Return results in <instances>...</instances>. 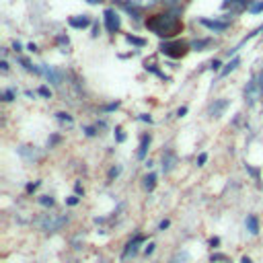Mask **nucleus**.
I'll return each instance as SVG.
<instances>
[{
  "label": "nucleus",
  "instance_id": "0eeeda50",
  "mask_svg": "<svg viewBox=\"0 0 263 263\" xmlns=\"http://www.w3.org/2000/svg\"><path fill=\"white\" fill-rule=\"evenodd\" d=\"M39 66H41V74L46 76L52 84H56V86L62 84V80H64V72L62 70H56V68H52V66H48V64H39Z\"/></svg>",
  "mask_w": 263,
  "mask_h": 263
},
{
  "label": "nucleus",
  "instance_id": "cd10ccee",
  "mask_svg": "<svg viewBox=\"0 0 263 263\" xmlns=\"http://www.w3.org/2000/svg\"><path fill=\"white\" fill-rule=\"evenodd\" d=\"M84 134L89 136V138H93V136H97V127L95 125H89V127H84Z\"/></svg>",
  "mask_w": 263,
  "mask_h": 263
},
{
  "label": "nucleus",
  "instance_id": "49530a36",
  "mask_svg": "<svg viewBox=\"0 0 263 263\" xmlns=\"http://www.w3.org/2000/svg\"><path fill=\"white\" fill-rule=\"evenodd\" d=\"M13 48H15L17 52H21V43H19V41H15V43H13Z\"/></svg>",
  "mask_w": 263,
  "mask_h": 263
},
{
  "label": "nucleus",
  "instance_id": "bb28decb",
  "mask_svg": "<svg viewBox=\"0 0 263 263\" xmlns=\"http://www.w3.org/2000/svg\"><path fill=\"white\" fill-rule=\"evenodd\" d=\"M39 95L46 97V99H52V91L48 89V86H39Z\"/></svg>",
  "mask_w": 263,
  "mask_h": 263
},
{
  "label": "nucleus",
  "instance_id": "2eb2a0df",
  "mask_svg": "<svg viewBox=\"0 0 263 263\" xmlns=\"http://www.w3.org/2000/svg\"><path fill=\"white\" fill-rule=\"evenodd\" d=\"M212 46V39H193L191 43H189V48L193 50V52H204L206 48H210Z\"/></svg>",
  "mask_w": 263,
  "mask_h": 263
},
{
  "label": "nucleus",
  "instance_id": "412c9836",
  "mask_svg": "<svg viewBox=\"0 0 263 263\" xmlns=\"http://www.w3.org/2000/svg\"><path fill=\"white\" fill-rule=\"evenodd\" d=\"M144 68H146L148 72H152V74H157V76H161V78H163V80H167V82L171 80V78H169V76H167L165 72H161V70L157 68V66H155V64H148V62H146V66H144Z\"/></svg>",
  "mask_w": 263,
  "mask_h": 263
},
{
  "label": "nucleus",
  "instance_id": "a878e982",
  "mask_svg": "<svg viewBox=\"0 0 263 263\" xmlns=\"http://www.w3.org/2000/svg\"><path fill=\"white\" fill-rule=\"evenodd\" d=\"M56 117H58L60 121H66V123H72V115H70V113H64V111H58V113H56Z\"/></svg>",
  "mask_w": 263,
  "mask_h": 263
},
{
  "label": "nucleus",
  "instance_id": "6ab92c4d",
  "mask_svg": "<svg viewBox=\"0 0 263 263\" xmlns=\"http://www.w3.org/2000/svg\"><path fill=\"white\" fill-rule=\"evenodd\" d=\"M238 64H240V58H232V60L226 64V68H224V70H220V76H228L232 70H236V68H238Z\"/></svg>",
  "mask_w": 263,
  "mask_h": 263
},
{
  "label": "nucleus",
  "instance_id": "1a4fd4ad",
  "mask_svg": "<svg viewBox=\"0 0 263 263\" xmlns=\"http://www.w3.org/2000/svg\"><path fill=\"white\" fill-rule=\"evenodd\" d=\"M228 105H230L228 99H216V101L210 105V109H208V115H210V117H220V115H224V111L228 109Z\"/></svg>",
  "mask_w": 263,
  "mask_h": 263
},
{
  "label": "nucleus",
  "instance_id": "9d476101",
  "mask_svg": "<svg viewBox=\"0 0 263 263\" xmlns=\"http://www.w3.org/2000/svg\"><path fill=\"white\" fill-rule=\"evenodd\" d=\"M17 152L23 157L27 163H33V161H39L41 159V152L35 148V146H19Z\"/></svg>",
  "mask_w": 263,
  "mask_h": 263
},
{
  "label": "nucleus",
  "instance_id": "ddd939ff",
  "mask_svg": "<svg viewBox=\"0 0 263 263\" xmlns=\"http://www.w3.org/2000/svg\"><path fill=\"white\" fill-rule=\"evenodd\" d=\"M253 3V0H224V5H222V9H232V11H245L249 5Z\"/></svg>",
  "mask_w": 263,
  "mask_h": 263
},
{
  "label": "nucleus",
  "instance_id": "a211bd4d",
  "mask_svg": "<svg viewBox=\"0 0 263 263\" xmlns=\"http://www.w3.org/2000/svg\"><path fill=\"white\" fill-rule=\"evenodd\" d=\"M142 185H144L146 191H152V189L157 187V175H155V173H148L146 177L142 179Z\"/></svg>",
  "mask_w": 263,
  "mask_h": 263
},
{
  "label": "nucleus",
  "instance_id": "473e14b6",
  "mask_svg": "<svg viewBox=\"0 0 263 263\" xmlns=\"http://www.w3.org/2000/svg\"><path fill=\"white\" fill-rule=\"evenodd\" d=\"M155 247H157L155 243H148V247L144 249V255H146V257H148V255H152V253H155Z\"/></svg>",
  "mask_w": 263,
  "mask_h": 263
},
{
  "label": "nucleus",
  "instance_id": "39448f33",
  "mask_svg": "<svg viewBox=\"0 0 263 263\" xmlns=\"http://www.w3.org/2000/svg\"><path fill=\"white\" fill-rule=\"evenodd\" d=\"M200 23L214 33H222L230 27V21H224V19H200Z\"/></svg>",
  "mask_w": 263,
  "mask_h": 263
},
{
  "label": "nucleus",
  "instance_id": "9b49d317",
  "mask_svg": "<svg viewBox=\"0 0 263 263\" xmlns=\"http://www.w3.org/2000/svg\"><path fill=\"white\" fill-rule=\"evenodd\" d=\"M91 17L89 15H76V17H70L68 19V25L72 29H86V27H91Z\"/></svg>",
  "mask_w": 263,
  "mask_h": 263
},
{
  "label": "nucleus",
  "instance_id": "f3484780",
  "mask_svg": "<svg viewBox=\"0 0 263 263\" xmlns=\"http://www.w3.org/2000/svg\"><path fill=\"white\" fill-rule=\"evenodd\" d=\"M150 142H152V138H150L148 134H144V136H142V140H140V148H138V159H140V161L146 157V152H148V146H150Z\"/></svg>",
  "mask_w": 263,
  "mask_h": 263
},
{
  "label": "nucleus",
  "instance_id": "b1692460",
  "mask_svg": "<svg viewBox=\"0 0 263 263\" xmlns=\"http://www.w3.org/2000/svg\"><path fill=\"white\" fill-rule=\"evenodd\" d=\"M187 259H189V255H187V253L183 251V253H177V255H175V257H173V259L169 261V263H185Z\"/></svg>",
  "mask_w": 263,
  "mask_h": 263
},
{
  "label": "nucleus",
  "instance_id": "6e6552de",
  "mask_svg": "<svg viewBox=\"0 0 263 263\" xmlns=\"http://www.w3.org/2000/svg\"><path fill=\"white\" fill-rule=\"evenodd\" d=\"M142 243H144V236H142V234H136L132 240H127V245H125V249H123V253H121V259L125 261V259H129V257H134V255L138 253V249H140Z\"/></svg>",
  "mask_w": 263,
  "mask_h": 263
},
{
  "label": "nucleus",
  "instance_id": "e433bc0d",
  "mask_svg": "<svg viewBox=\"0 0 263 263\" xmlns=\"http://www.w3.org/2000/svg\"><path fill=\"white\" fill-rule=\"evenodd\" d=\"M138 119H140V121H148V123H152V117H150V115H146V113L138 115Z\"/></svg>",
  "mask_w": 263,
  "mask_h": 263
},
{
  "label": "nucleus",
  "instance_id": "7c9ffc66",
  "mask_svg": "<svg viewBox=\"0 0 263 263\" xmlns=\"http://www.w3.org/2000/svg\"><path fill=\"white\" fill-rule=\"evenodd\" d=\"M115 140H117V142H123V140H125V134L121 132V127L115 129Z\"/></svg>",
  "mask_w": 263,
  "mask_h": 263
},
{
  "label": "nucleus",
  "instance_id": "4be33fe9",
  "mask_svg": "<svg viewBox=\"0 0 263 263\" xmlns=\"http://www.w3.org/2000/svg\"><path fill=\"white\" fill-rule=\"evenodd\" d=\"M39 204L46 206V208H52V206H54V197H52V195H41V197H39Z\"/></svg>",
  "mask_w": 263,
  "mask_h": 263
},
{
  "label": "nucleus",
  "instance_id": "f8f14e48",
  "mask_svg": "<svg viewBox=\"0 0 263 263\" xmlns=\"http://www.w3.org/2000/svg\"><path fill=\"white\" fill-rule=\"evenodd\" d=\"M177 165V157H175V152L171 150H165L163 152V173H171Z\"/></svg>",
  "mask_w": 263,
  "mask_h": 263
},
{
  "label": "nucleus",
  "instance_id": "aec40b11",
  "mask_svg": "<svg viewBox=\"0 0 263 263\" xmlns=\"http://www.w3.org/2000/svg\"><path fill=\"white\" fill-rule=\"evenodd\" d=\"M125 41L132 43V46H136V48H144V46H146V39L136 37V35H125Z\"/></svg>",
  "mask_w": 263,
  "mask_h": 263
},
{
  "label": "nucleus",
  "instance_id": "5701e85b",
  "mask_svg": "<svg viewBox=\"0 0 263 263\" xmlns=\"http://www.w3.org/2000/svg\"><path fill=\"white\" fill-rule=\"evenodd\" d=\"M13 99H17V91H15V89H7V91L3 93V101L9 103V101H13Z\"/></svg>",
  "mask_w": 263,
  "mask_h": 263
},
{
  "label": "nucleus",
  "instance_id": "c03bdc74",
  "mask_svg": "<svg viewBox=\"0 0 263 263\" xmlns=\"http://www.w3.org/2000/svg\"><path fill=\"white\" fill-rule=\"evenodd\" d=\"M210 245H212V247H218V245H220V240H218V238H212Z\"/></svg>",
  "mask_w": 263,
  "mask_h": 263
},
{
  "label": "nucleus",
  "instance_id": "4c0bfd02",
  "mask_svg": "<svg viewBox=\"0 0 263 263\" xmlns=\"http://www.w3.org/2000/svg\"><path fill=\"white\" fill-rule=\"evenodd\" d=\"M37 187H39V181H37V183H29V185H27V191H29V193H33Z\"/></svg>",
  "mask_w": 263,
  "mask_h": 263
},
{
  "label": "nucleus",
  "instance_id": "7ed1b4c3",
  "mask_svg": "<svg viewBox=\"0 0 263 263\" xmlns=\"http://www.w3.org/2000/svg\"><path fill=\"white\" fill-rule=\"evenodd\" d=\"M161 54L169 56V58H181L185 54V43L179 39H167L161 43Z\"/></svg>",
  "mask_w": 263,
  "mask_h": 263
},
{
  "label": "nucleus",
  "instance_id": "4468645a",
  "mask_svg": "<svg viewBox=\"0 0 263 263\" xmlns=\"http://www.w3.org/2000/svg\"><path fill=\"white\" fill-rule=\"evenodd\" d=\"M125 3H129L132 7L144 11V9H155V7L161 3V0H125Z\"/></svg>",
  "mask_w": 263,
  "mask_h": 263
},
{
  "label": "nucleus",
  "instance_id": "37998d69",
  "mask_svg": "<svg viewBox=\"0 0 263 263\" xmlns=\"http://www.w3.org/2000/svg\"><path fill=\"white\" fill-rule=\"evenodd\" d=\"M58 41H60V43H66V46L70 43V41H68V37H64V35H60V37H58Z\"/></svg>",
  "mask_w": 263,
  "mask_h": 263
},
{
  "label": "nucleus",
  "instance_id": "f704fd0d",
  "mask_svg": "<svg viewBox=\"0 0 263 263\" xmlns=\"http://www.w3.org/2000/svg\"><path fill=\"white\" fill-rule=\"evenodd\" d=\"M117 107H119V101H115V103H111V105H107L105 111H113V109H117Z\"/></svg>",
  "mask_w": 263,
  "mask_h": 263
},
{
  "label": "nucleus",
  "instance_id": "c9c22d12",
  "mask_svg": "<svg viewBox=\"0 0 263 263\" xmlns=\"http://www.w3.org/2000/svg\"><path fill=\"white\" fill-rule=\"evenodd\" d=\"M0 70H3V72H9V62H7V60L0 62Z\"/></svg>",
  "mask_w": 263,
  "mask_h": 263
},
{
  "label": "nucleus",
  "instance_id": "de8ad7c7",
  "mask_svg": "<svg viewBox=\"0 0 263 263\" xmlns=\"http://www.w3.org/2000/svg\"><path fill=\"white\" fill-rule=\"evenodd\" d=\"M97 35H99V25L93 27V37H97Z\"/></svg>",
  "mask_w": 263,
  "mask_h": 263
},
{
  "label": "nucleus",
  "instance_id": "09e8293b",
  "mask_svg": "<svg viewBox=\"0 0 263 263\" xmlns=\"http://www.w3.org/2000/svg\"><path fill=\"white\" fill-rule=\"evenodd\" d=\"M76 193H78V195H80V193H84V191H82V185H80V183H76Z\"/></svg>",
  "mask_w": 263,
  "mask_h": 263
},
{
  "label": "nucleus",
  "instance_id": "2f4dec72",
  "mask_svg": "<svg viewBox=\"0 0 263 263\" xmlns=\"http://www.w3.org/2000/svg\"><path fill=\"white\" fill-rule=\"evenodd\" d=\"M66 204H68V206H76V204H78V197H76V195L66 197Z\"/></svg>",
  "mask_w": 263,
  "mask_h": 263
},
{
  "label": "nucleus",
  "instance_id": "8fccbe9b",
  "mask_svg": "<svg viewBox=\"0 0 263 263\" xmlns=\"http://www.w3.org/2000/svg\"><path fill=\"white\" fill-rule=\"evenodd\" d=\"M240 263H253V261L249 257H243V259H240Z\"/></svg>",
  "mask_w": 263,
  "mask_h": 263
},
{
  "label": "nucleus",
  "instance_id": "c85d7f7f",
  "mask_svg": "<svg viewBox=\"0 0 263 263\" xmlns=\"http://www.w3.org/2000/svg\"><path fill=\"white\" fill-rule=\"evenodd\" d=\"M119 173H121V167H113L111 171H109V181H111V179H115Z\"/></svg>",
  "mask_w": 263,
  "mask_h": 263
},
{
  "label": "nucleus",
  "instance_id": "20e7f679",
  "mask_svg": "<svg viewBox=\"0 0 263 263\" xmlns=\"http://www.w3.org/2000/svg\"><path fill=\"white\" fill-rule=\"evenodd\" d=\"M103 21H105V29L109 33H117L121 29V17L115 9H107L103 13Z\"/></svg>",
  "mask_w": 263,
  "mask_h": 263
},
{
  "label": "nucleus",
  "instance_id": "c756f323",
  "mask_svg": "<svg viewBox=\"0 0 263 263\" xmlns=\"http://www.w3.org/2000/svg\"><path fill=\"white\" fill-rule=\"evenodd\" d=\"M161 3H163L165 7H169V9H173V7L179 5V0H161Z\"/></svg>",
  "mask_w": 263,
  "mask_h": 263
},
{
  "label": "nucleus",
  "instance_id": "72a5a7b5",
  "mask_svg": "<svg viewBox=\"0 0 263 263\" xmlns=\"http://www.w3.org/2000/svg\"><path fill=\"white\" fill-rule=\"evenodd\" d=\"M220 66H222V62H220V60H212L210 68H212V70H220Z\"/></svg>",
  "mask_w": 263,
  "mask_h": 263
},
{
  "label": "nucleus",
  "instance_id": "58836bf2",
  "mask_svg": "<svg viewBox=\"0 0 263 263\" xmlns=\"http://www.w3.org/2000/svg\"><path fill=\"white\" fill-rule=\"evenodd\" d=\"M169 226H171V222H169V220H163V222L159 224V230H167Z\"/></svg>",
  "mask_w": 263,
  "mask_h": 263
},
{
  "label": "nucleus",
  "instance_id": "f257e3e1",
  "mask_svg": "<svg viewBox=\"0 0 263 263\" xmlns=\"http://www.w3.org/2000/svg\"><path fill=\"white\" fill-rule=\"evenodd\" d=\"M146 29L157 33L159 37H173L183 29V25H181L177 13H159V15H152L150 19H146Z\"/></svg>",
  "mask_w": 263,
  "mask_h": 263
},
{
  "label": "nucleus",
  "instance_id": "393cba45",
  "mask_svg": "<svg viewBox=\"0 0 263 263\" xmlns=\"http://www.w3.org/2000/svg\"><path fill=\"white\" fill-rule=\"evenodd\" d=\"M249 13H251V15H259V13H263V0H261V3H253V5L249 7Z\"/></svg>",
  "mask_w": 263,
  "mask_h": 263
},
{
  "label": "nucleus",
  "instance_id": "3c124183",
  "mask_svg": "<svg viewBox=\"0 0 263 263\" xmlns=\"http://www.w3.org/2000/svg\"><path fill=\"white\" fill-rule=\"evenodd\" d=\"M86 3H89V5H99L101 0H86Z\"/></svg>",
  "mask_w": 263,
  "mask_h": 263
},
{
  "label": "nucleus",
  "instance_id": "ea45409f",
  "mask_svg": "<svg viewBox=\"0 0 263 263\" xmlns=\"http://www.w3.org/2000/svg\"><path fill=\"white\" fill-rule=\"evenodd\" d=\"M206 161H208V155H200V159H197V165H200V167H202V165H204Z\"/></svg>",
  "mask_w": 263,
  "mask_h": 263
},
{
  "label": "nucleus",
  "instance_id": "dca6fc26",
  "mask_svg": "<svg viewBox=\"0 0 263 263\" xmlns=\"http://www.w3.org/2000/svg\"><path fill=\"white\" fill-rule=\"evenodd\" d=\"M245 224H247V230H249L251 234H259V218H257L255 214L247 216V220H245Z\"/></svg>",
  "mask_w": 263,
  "mask_h": 263
},
{
  "label": "nucleus",
  "instance_id": "423d86ee",
  "mask_svg": "<svg viewBox=\"0 0 263 263\" xmlns=\"http://www.w3.org/2000/svg\"><path fill=\"white\" fill-rule=\"evenodd\" d=\"M261 93H263V91H261V84H259L255 78H251V80L247 82V86H245V101H247L249 105H255V101L259 99Z\"/></svg>",
  "mask_w": 263,
  "mask_h": 263
},
{
  "label": "nucleus",
  "instance_id": "a18cd8bd",
  "mask_svg": "<svg viewBox=\"0 0 263 263\" xmlns=\"http://www.w3.org/2000/svg\"><path fill=\"white\" fill-rule=\"evenodd\" d=\"M27 50H29V52H37V46H35V43H29Z\"/></svg>",
  "mask_w": 263,
  "mask_h": 263
},
{
  "label": "nucleus",
  "instance_id": "f03ea898",
  "mask_svg": "<svg viewBox=\"0 0 263 263\" xmlns=\"http://www.w3.org/2000/svg\"><path fill=\"white\" fill-rule=\"evenodd\" d=\"M70 218L68 216H58V214H43L39 220H37V226L46 232H58L62 226L68 224Z\"/></svg>",
  "mask_w": 263,
  "mask_h": 263
},
{
  "label": "nucleus",
  "instance_id": "79ce46f5",
  "mask_svg": "<svg viewBox=\"0 0 263 263\" xmlns=\"http://www.w3.org/2000/svg\"><path fill=\"white\" fill-rule=\"evenodd\" d=\"M187 113V107H181V109H177V117H183Z\"/></svg>",
  "mask_w": 263,
  "mask_h": 263
},
{
  "label": "nucleus",
  "instance_id": "a19ab883",
  "mask_svg": "<svg viewBox=\"0 0 263 263\" xmlns=\"http://www.w3.org/2000/svg\"><path fill=\"white\" fill-rule=\"evenodd\" d=\"M214 261H226V257L224 255H212V263Z\"/></svg>",
  "mask_w": 263,
  "mask_h": 263
}]
</instances>
